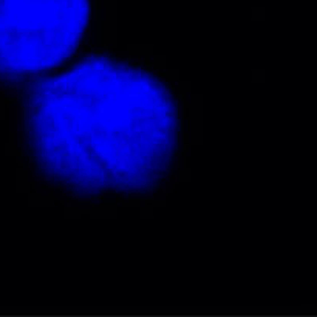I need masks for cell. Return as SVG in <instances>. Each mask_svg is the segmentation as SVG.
I'll use <instances>...</instances> for the list:
<instances>
[{
	"label": "cell",
	"instance_id": "1",
	"mask_svg": "<svg viewBox=\"0 0 317 317\" xmlns=\"http://www.w3.org/2000/svg\"><path fill=\"white\" fill-rule=\"evenodd\" d=\"M26 130L51 181L82 195L131 193L155 187L172 167L178 113L153 76L94 57L33 90Z\"/></svg>",
	"mask_w": 317,
	"mask_h": 317
},
{
	"label": "cell",
	"instance_id": "2",
	"mask_svg": "<svg viewBox=\"0 0 317 317\" xmlns=\"http://www.w3.org/2000/svg\"><path fill=\"white\" fill-rule=\"evenodd\" d=\"M88 0H0V75L50 70L76 50Z\"/></svg>",
	"mask_w": 317,
	"mask_h": 317
}]
</instances>
